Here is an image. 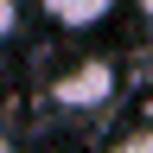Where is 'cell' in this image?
I'll return each instance as SVG.
<instances>
[{
  "label": "cell",
  "instance_id": "cell-2",
  "mask_svg": "<svg viewBox=\"0 0 153 153\" xmlns=\"http://www.w3.org/2000/svg\"><path fill=\"white\" fill-rule=\"evenodd\" d=\"M108 7H115V0H38V13L57 19V26H70V32H83V26H96V19H108Z\"/></svg>",
  "mask_w": 153,
  "mask_h": 153
},
{
  "label": "cell",
  "instance_id": "cell-3",
  "mask_svg": "<svg viewBox=\"0 0 153 153\" xmlns=\"http://www.w3.org/2000/svg\"><path fill=\"white\" fill-rule=\"evenodd\" d=\"M19 38V0H0V45Z\"/></svg>",
  "mask_w": 153,
  "mask_h": 153
},
{
  "label": "cell",
  "instance_id": "cell-5",
  "mask_svg": "<svg viewBox=\"0 0 153 153\" xmlns=\"http://www.w3.org/2000/svg\"><path fill=\"white\" fill-rule=\"evenodd\" d=\"M0 153H19V147H13V140H7V134H0Z\"/></svg>",
  "mask_w": 153,
  "mask_h": 153
},
{
  "label": "cell",
  "instance_id": "cell-1",
  "mask_svg": "<svg viewBox=\"0 0 153 153\" xmlns=\"http://www.w3.org/2000/svg\"><path fill=\"white\" fill-rule=\"evenodd\" d=\"M108 96H115V64H108V57H83V64L57 70V83H51V102H57V108H70V115L102 108Z\"/></svg>",
  "mask_w": 153,
  "mask_h": 153
},
{
  "label": "cell",
  "instance_id": "cell-6",
  "mask_svg": "<svg viewBox=\"0 0 153 153\" xmlns=\"http://www.w3.org/2000/svg\"><path fill=\"white\" fill-rule=\"evenodd\" d=\"M147 7H153V0H147Z\"/></svg>",
  "mask_w": 153,
  "mask_h": 153
},
{
  "label": "cell",
  "instance_id": "cell-4",
  "mask_svg": "<svg viewBox=\"0 0 153 153\" xmlns=\"http://www.w3.org/2000/svg\"><path fill=\"white\" fill-rule=\"evenodd\" d=\"M121 153H153V128H147V134H134V140H128Z\"/></svg>",
  "mask_w": 153,
  "mask_h": 153
}]
</instances>
